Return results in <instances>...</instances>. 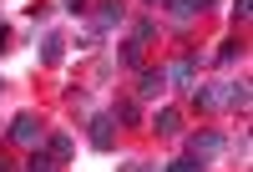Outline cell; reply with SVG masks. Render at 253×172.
<instances>
[{
  "label": "cell",
  "instance_id": "cell-1",
  "mask_svg": "<svg viewBox=\"0 0 253 172\" xmlns=\"http://www.w3.org/2000/svg\"><path fill=\"white\" fill-rule=\"evenodd\" d=\"M187 152H193L198 167H203V162H213V157L223 152V132H198L193 142H187Z\"/></svg>",
  "mask_w": 253,
  "mask_h": 172
},
{
  "label": "cell",
  "instance_id": "cell-2",
  "mask_svg": "<svg viewBox=\"0 0 253 172\" xmlns=\"http://www.w3.org/2000/svg\"><path fill=\"white\" fill-rule=\"evenodd\" d=\"M41 132H46V127H41V117H36V112H20V117L10 122V137H15V142H26V147H31V142H41Z\"/></svg>",
  "mask_w": 253,
  "mask_h": 172
},
{
  "label": "cell",
  "instance_id": "cell-3",
  "mask_svg": "<svg viewBox=\"0 0 253 172\" xmlns=\"http://www.w3.org/2000/svg\"><path fill=\"white\" fill-rule=\"evenodd\" d=\"M112 117H91V147H96V152H107V147L117 142V132H112Z\"/></svg>",
  "mask_w": 253,
  "mask_h": 172
},
{
  "label": "cell",
  "instance_id": "cell-4",
  "mask_svg": "<svg viewBox=\"0 0 253 172\" xmlns=\"http://www.w3.org/2000/svg\"><path fill=\"white\" fill-rule=\"evenodd\" d=\"M203 10H208V0H167V15H172V20H193Z\"/></svg>",
  "mask_w": 253,
  "mask_h": 172
},
{
  "label": "cell",
  "instance_id": "cell-5",
  "mask_svg": "<svg viewBox=\"0 0 253 172\" xmlns=\"http://www.w3.org/2000/svg\"><path fill=\"white\" fill-rule=\"evenodd\" d=\"M152 127H157V132H162V137H172V132H177V127H182V117L172 112V106H162V112H157V122H152Z\"/></svg>",
  "mask_w": 253,
  "mask_h": 172
},
{
  "label": "cell",
  "instance_id": "cell-6",
  "mask_svg": "<svg viewBox=\"0 0 253 172\" xmlns=\"http://www.w3.org/2000/svg\"><path fill=\"white\" fill-rule=\"evenodd\" d=\"M162 86H167V71H142V86H137V91H142V96H157Z\"/></svg>",
  "mask_w": 253,
  "mask_h": 172
},
{
  "label": "cell",
  "instance_id": "cell-7",
  "mask_svg": "<svg viewBox=\"0 0 253 172\" xmlns=\"http://www.w3.org/2000/svg\"><path fill=\"white\" fill-rule=\"evenodd\" d=\"M61 51H66V41H61V36H46V51H41V61H46V66H56Z\"/></svg>",
  "mask_w": 253,
  "mask_h": 172
},
{
  "label": "cell",
  "instance_id": "cell-8",
  "mask_svg": "<svg viewBox=\"0 0 253 172\" xmlns=\"http://www.w3.org/2000/svg\"><path fill=\"white\" fill-rule=\"evenodd\" d=\"M167 81L187 86V81H193V61H177V66H167Z\"/></svg>",
  "mask_w": 253,
  "mask_h": 172
},
{
  "label": "cell",
  "instance_id": "cell-9",
  "mask_svg": "<svg viewBox=\"0 0 253 172\" xmlns=\"http://www.w3.org/2000/svg\"><path fill=\"white\" fill-rule=\"evenodd\" d=\"M26 172H56V157H41V152H31V162H26Z\"/></svg>",
  "mask_w": 253,
  "mask_h": 172
},
{
  "label": "cell",
  "instance_id": "cell-10",
  "mask_svg": "<svg viewBox=\"0 0 253 172\" xmlns=\"http://www.w3.org/2000/svg\"><path fill=\"white\" fill-rule=\"evenodd\" d=\"M51 157L66 162V157H71V137H51Z\"/></svg>",
  "mask_w": 253,
  "mask_h": 172
},
{
  "label": "cell",
  "instance_id": "cell-11",
  "mask_svg": "<svg viewBox=\"0 0 253 172\" xmlns=\"http://www.w3.org/2000/svg\"><path fill=\"white\" fill-rule=\"evenodd\" d=\"M112 122H126V127H132V122H137V106H132V101H122L117 112H112Z\"/></svg>",
  "mask_w": 253,
  "mask_h": 172
},
{
  "label": "cell",
  "instance_id": "cell-12",
  "mask_svg": "<svg viewBox=\"0 0 253 172\" xmlns=\"http://www.w3.org/2000/svg\"><path fill=\"white\" fill-rule=\"evenodd\" d=\"M167 172H203V167H198L193 157H182V162H172V167H167Z\"/></svg>",
  "mask_w": 253,
  "mask_h": 172
},
{
  "label": "cell",
  "instance_id": "cell-13",
  "mask_svg": "<svg viewBox=\"0 0 253 172\" xmlns=\"http://www.w3.org/2000/svg\"><path fill=\"white\" fill-rule=\"evenodd\" d=\"M10 51V26H0V56Z\"/></svg>",
  "mask_w": 253,
  "mask_h": 172
},
{
  "label": "cell",
  "instance_id": "cell-14",
  "mask_svg": "<svg viewBox=\"0 0 253 172\" xmlns=\"http://www.w3.org/2000/svg\"><path fill=\"white\" fill-rule=\"evenodd\" d=\"M0 172H10V167H5V157H0Z\"/></svg>",
  "mask_w": 253,
  "mask_h": 172
}]
</instances>
